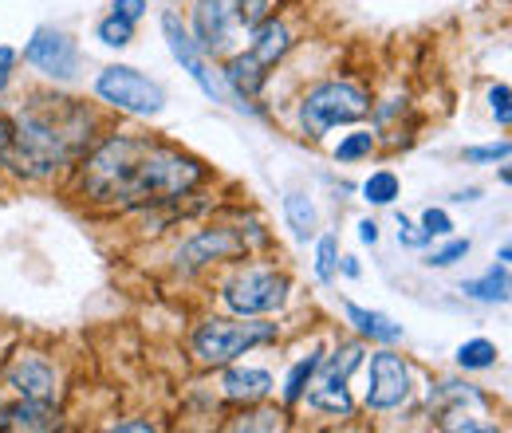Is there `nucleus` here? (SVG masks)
I'll list each match as a JSON object with an SVG mask.
<instances>
[{"instance_id":"c756f323","label":"nucleus","mask_w":512,"mask_h":433,"mask_svg":"<svg viewBox=\"0 0 512 433\" xmlns=\"http://www.w3.org/2000/svg\"><path fill=\"white\" fill-rule=\"evenodd\" d=\"M465 256H469V241H449V245L438 248L426 264H430V268H449V264H457V260H465Z\"/></svg>"},{"instance_id":"f704fd0d","label":"nucleus","mask_w":512,"mask_h":433,"mask_svg":"<svg viewBox=\"0 0 512 433\" xmlns=\"http://www.w3.org/2000/svg\"><path fill=\"white\" fill-rule=\"evenodd\" d=\"M8 146H12V123H8V119H0V162H4Z\"/></svg>"},{"instance_id":"a211bd4d","label":"nucleus","mask_w":512,"mask_h":433,"mask_svg":"<svg viewBox=\"0 0 512 433\" xmlns=\"http://www.w3.org/2000/svg\"><path fill=\"white\" fill-rule=\"evenodd\" d=\"M52 426H56L52 402L20 398L16 406H4L0 410V430H52Z\"/></svg>"},{"instance_id":"6ab92c4d","label":"nucleus","mask_w":512,"mask_h":433,"mask_svg":"<svg viewBox=\"0 0 512 433\" xmlns=\"http://www.w3.org/2000/svg\"><path fill=\"white\" fill-rule=\"evenodd\" d=\"M343 315L355 323V331L359 335H367V339H375V343H398L402 339V327L383 315V311H367L359 308V304H343Z\"/></svg>"},{"instance_id":"dca6fc26","label":"nucleus","mask_w":512,"mask_h":433,"mask_svg":"<svg viewBox=\"0 0 512 433\" xmlns=\"http://www.w3.org/2000/svg\"><path fill=\"white\" fill-rule=\"evenodd\" d=\"M221 390H225L229 402L253 406V402H264V398L272 394V374L260 371V367H233V371L225 374Z\"/></svg>"},{"instance_id":"c85d7f7f","label":"nucleus","mask_w":512,"mask_h":433,"mask_svg":"<svg viewBox=\"0 0 512 433\" xmlns=\"http://www.w3.org/2000/svg\"><path fill=\"white\" fill-rule=\"evenodd\" d=\"M453 233V221H449L446 209H426L422 213V237L434 241V237H449Z\"/></svg>"},{"instance_id":"1a4fd4ad","label":"nucleus","mask_w":512,"mask_h":433,"mask_svg":"<svg viewBox=\"0 0 512 433\" xmlns=\"http://www.w3.org/2000/svg\"><path fill=\"white\" fill-rule=\"evenodd\" d=\"M24 60L32 63L36 71L52 75V79H71L79 67V52L71 44V36L60 28H36V36L24 48Z\"/></svg>"},{"instance_id":"c9c22d12","label":"nucleus","mask_w":512,"mask_h":433,"mask_svg":"<svg viewBox=\"0 0 512 433\" xmlns=\"http://www.w3.org/2000/svg\"><path fill=\"white\" fill-rule=\"evenodd\" d=\"M359 237H363L367 245H375V241H379V225H375V221H359Z\"/></svg>"},{"instance_id":"9d476101","label":"nucleus","mask_w":512,"mask_h":433,"mask_svg":"<svg viewBox=\"0 0 512 433\" xmlns=\"http://www.w3.org/2000/svg\"><path fill=\"white\" fill-rule=\"evenodd\" d=\"M162 36H166V44H170V56L182 63V71L190 75L193 83H197L213 103H221V87H217V83H213V75L205 71L201 48L193 44L190 28L182 24V16H178V12H162Z\"/></svg>"},{"instance_id":"7c9ffc66","label":"nucleus","mask_w":512,"mask_h":433,"mask_svg":"<svg viewBox=\"0 0 512 433\" xmlns=\"http://www.w3.org/2000/svg\"><path fill=\"white\" fill-rule=\"evenodd\" d=\"M509 99H512V95H509V87H505V83H497V87L489 91V111H493V119H497L501 126H509V123H512Z\"/></svg>"},{"instance_id":"4468645a","label":"nucleus","mask_w":512,"mask_h":433,"mask_svg":"<svg viewBox=\"0 0 512 433\" xmlns=\"http://www.w3.org/2000/svg\"><path fill=\"white\" fill-rule=\"evenodd\" d=\"M245 248L241 237H233L229 229H205L201 237H193L190 245L182 248L178 260H186V268H201L209 260H225V256H237Z\"/></svg>"},{"instance_id":"a878e982","label":"nucleus","mask_w":512,"mask_h":433,"mask_svg":"<svg viewBox=\"0 0 512 433\" xmlns=\"http://www.w3.org/2000/svg\"><path fill=\"white\" fill-rule=\"evenodd\" d=\"M363 197H367L371 205H390V201L398 197V178H394L390 170H379V174H371V178L363 182Z\"/></svg>"},{"instance_id":"b1692460","label":"nucleus","mask_w":512,"mask_h":433,"mask_svg":"<svg viewBox=\"0 0 512 433\" xmlns=\"http://www.w3.org/2000/svg\"><path fill=\"white\" fill-rule=\"evenodd\" d=\"M95 36L107 44V48H127L130 40H134V20H123V16H107V20H99V28H95Z\"/></svg>"},{"instance_id":"2eb2a0df","label":"nucleus","mask_w":512,"mask_h":433,"mask_svg":"<svg viewBox=\"0 0 512 433\" xmlns=\"http://www.w3.org/2000/svg\"><path fill=\"white\" fill-rule=\"evenodd\" d=\"M225 83L237 99H256L260 87L268 83V67L256 60L253 52H237L233 60L225 63Z\"/></svg>"},{"instance_id":"e433bc0d","label":"nucleus","mask_w":512,"mask_h":433,"mask_svg":"<svg viewBox=\"0 0 512 433\" xmlns=\"http://www.w3.org/2000/svg\"><path fill=\"white\" fill-rule=\"evenodd\" d=\"M111 430H123V433H150L154 426H150V422H115Z\"/></svg>"},{"instance_id":"72a5a7b5","label":"nucleus","mask_w":512,"mask_h":433,"mask_svg":"<svg viewBox=\"0 0 512 433\" xmlns=\"http://www.w3.org/2000/svg\"><path fill=\"white\" fill-rule=\"evenodd\" d=\"M12 63H16V52H12V48H0V91H4L8 79H12Z\"/></svg>"},{"instance_id":"4be33fe9","label":"nucleus","mask_w":512,"mask_h":433,"mask_svg":"<svg viewBox=\"0 0 512 433\" xmlns=\"http://www.w3.org/2000/svg\"><path fill=\"white\" fill-rule=\"evenodd\" d=\"M457 367L461 371H489V367H497V347L489 339H469L457 347Z\"/></svg>"},{"instance_id":"2f4dec72","label":"nucleus","mask_w":512,"mask_h":433,"mask_svg":"<svg viewBox=\"0 0 512 433\" xmlns=\"http://www.w3.org/2000/svg\"><path fill=\"white\" fill-rule=\"evenodd\" d=\"M505 162L509 158V142H497V146H469L465 150V162Z\"/></svg>"},{"instance_id":"9b49d317","label":"nucleus","mask_w":512,"mask_h":433,"mask_svg":"<svg viewBox=\"0 0 512 433\" xmlns=\"http://www.w3.org/2000/svg\"><path fill=\"white\" fill-rule=\"evenodd\" d=\"M8 386L20 398H32V402H56V394H60V371L44 355H16L12 367H8Z\"/></svg>"},{"instance_id":"39448f33","label":"nucleus","mask_w":512,"mask_h":433,"mask_svg":"<svg viewBox=\"0 0 512 433\" xmlns=\"http://www.w3.org/2000/svg\"><path fill=\"white\" fill-rule=\"evenodd\" d=\"M95 95L103 103L127 111V115H158L166 107V91L150 75H142L138 67H127V63H115V67L99 71Z\"/></svg>"},{"instance_id":"7ed1b4c3","label":"nucleus","mask_w":512,"mask_h":433,"mask_svg":"<svg viewBox=\"0 0 512 433\" xmlns=\"http://www.w3.org/2000/svg\"><path fill=\"white\" fill-rule=\"evenodd\" d=\"M276 339V323H260L256 315H241V319H205L193 331V355L205 367H229L237 355L253 351L260 343Z\"/></svg>"},{"instance_id":"f257e3e1","label":"nucleus","mask_w":512,"mask_h":433,"mask_svg":"<svg viewBox=\"0 0 512 433\" xmlns=\"http://www.w3.org/2000/svg\"><path fill=\"white\" fill-rule=\"evenodd\" d=\"M201 178H205V166L190 154L154 138L115 134L87 154L79 189L99 205L138 209V205L186 197L201 186Z\"/></svg>"},{"instance_id":"ddd939ff","label":"nucleus","mask_w":512,"mask_h":433,"mask_svg":"<svg viewBox=\"0 0 512 433\" xmlns=\"http://www.w3.org/2000/svg\"><path fill=\"white\" fill-rule=\"evenodd\" d=\"M465 406H481L485 410V398L473 386H457V382H438V390H430V410L442 418L446 430H469V433L493 430L489 422H473L465 414Z\"/></svg>"},{"instance_id":"393cba45","label":"nucleus","mask_w":512,"mask_h":433,"mask_svg":"<svg viewBox=\"0 0 512 433\" xmlns=\"http://www.w3.org/2000/svg\"><path fill=\"white\" fill-rule=\"evenodd\" d=\"M371 150H375V134L371 130H355L335 146V158L339 162H359V158H371Z\"/></svg>"},{"instance_id":"cd10ccee","label":"nucleus","mask_w":512,"mask_h":433,"mask_svg":"<svg viewBox=\"0 0 512 433\" xmlns=\"http://www.w3.org/2000/svg\"><path fill=\"white\" fill-rule=\"evenodd\" d=\"M335 268H339V241L327 233V237H320V248H316V276H320L323 284H331Z\"/></svg>"},{"instance_id":"f3484780","label":"nucleus","mask_w":512,"mask_h":433,"mask_svg":"<svg viewBox=\"0 0 512 433\" xmlns=\"http://www.w3.org/2000/svg\"><path fill=\"white\" fill-rule=\"evenodd\" d=\"M288 48H292V36H288V28H284L280 20H268V16H264V20L253 28V44H249V52H253L264 67H276V63L288 56Z\"/></svg>"},{"instance_id":"20e7f679","label":"nucleus","mask_w":512,"mask_h":433,"mask_svg":"<svg viewBox=\"0 0 512 433\" xmlns=\"http://www.w3.org/2000/svg\"><path fill=\"white\" fill-rule=\"evenodd\" d=\"M371 111V99L355 83H320L300 103V123L308 138H323L331 126L359 123Z\"/></svg>"},{"instance_id":"0eeeda50","label":"nucleus","mask_w":512,"mask_h":433,"mask_svg":"<svg viewBox=\"0 0 512 433\" xmlns=\"http://www.w3.org/2000/svg\"><path fill=\"white\" fill-rule=\"evenodd\" d=\"M363 363V347H355V343H347V347H339L331 359H320V367L312 374V394H308V402L320 410V414H331V418H347L351 414V394H347V378L351 371Z\"/></svg>"},{"instance_id":"5701e85b","label":"nucleus","mask_w":512,"mask_h":433,"mask_svg":"<svg viewBox=\"0 0 512 433\" xmlns=\"http://www.w3.org/2000/svg\"><path fill=\"white\" fill-rule=\"evenodd\" d=\"M316 367H320V355H308V359H300V363L288 371V382H284V402H288V406H296V402L304 398V390H308Z\"/></svg>"},{"instance_id":"aec40b11","label":"nucleus","mask_w":512,"mask_h":433,"mask_svg":"<svg viewBox=\"0 0 512 433\" xmlns=\"http://www.w3.org/2000/svg\"><path fill=\"white\" fill-rule=\"evenodd\" d=\"M461 292L481 304H505L509 300V264H493L481 280H465Z\"/></svg>"},{"instance_id":"473e14b6","label":"nucleus","mask_w":512,"mask_h":433,"mask_svg":"<svg viewBox=\"0 0 512 433\" xmlns=\"http://www.w3.org/2000/svg\"><path fill=\"white\" fill-rule=\"evenodd\" d=\"M146 8H150L146 0H115V4H111V12H115V16H123V20H134V24L146 16Z\"/></svg>"},{"instance_id":"f8f14e48","label":"nucleus","mask_w":512,"mask_h":433,"mask_svg":"<svg viewBox=\"0 0 512 433\" xmlns=\"http://www.w3.org/2000/svg\"><path fill=\"white\" fill-rule=\"evenodd\" d=\"M233 32H237V20H233V12H229L225 0H197L193 4L190 36L201 52H209V56L225 52L229 40H233Z\"/></svg>"},{"instance_id":"412c9836","label":"nucleus","mask_w":512,"mask_h":433,"mask_svg":"<svg viewBox=\"0 0 512 433\" xmlns=\"http://www.w3.org/2000/svg\"><path fill=\"white\" fill-rule=\"evenodd\" d=\"M284 213H288V225L300 241H308L316 233V205L304 197V193H288L284 197Z\"/></svg>"},{"instance_id":"4c0bfd02","label":"nucleus","mask_w":512,"mask_h":433,"mask_svg":"<svg viewBox=\"0 0 512 433\" xmlns=\"http://www.w3.org/2000/svg\"><path fill=\"white\" fill-rule=\"evenodd\" d=\"M343 272H347V276H359V260H355V256H343Z\"/></svg>"},{"instance_id":"f03ea898","label":"nucleus","mask_w":512,"mask_h":433,"mask_svg":"<svg viewBox=\"0 0 512 433\" xmlns=\"http://www.w3.org/2000/svg\"><path fill=\"white\" fill-rule=\"evenodd\" d=\"M91 130H95V115L83 103L67 95L32 99L16 115L12 146L4 162L24 178H52L91 146Z\"/></svg>"},{"instance_id":"423d86ee","label":"nucleus","mask_w":512,"mask_h":433,"mask_svg":"<svg viewBox=\"0 0 512 433\" xmlns=\"http://www.w3.org/2000/svg\"><path fill=\"white\" fill-rule=\"evenodd\" d=\"M221 300L237 315H272L288 300V276L272 268H245L221 284Z\"/></svg>"},{"instance_id":"bb28decb","label":"nucleus","mask_w":512,"mask_h":433,"mask_svg":"<svg viewBox=\"0 0 512 433\" xmlns=\"http://www.w3.org/2000/svg\"><path fill=\"white\" fill-rule=\"evenodd\" d=\"M229 4V12H233V20H237V28H245V32H253L256 24L268 16V4L272 0H225Z\"/></svg>"},{"instance_id":"6e6552de","label":"nucleus","mask_w":512,"mask_h":433,"mask_svg":"<svg viewBox=\"0 0 512 433\" xmlns=\"http://www.w3.org/2000/svg\"><path fill=\"white\" fill-rule=\"evenodd\" d=\"M410 398V367L394 351H375L367 371V406L371 410H394Z\"/></svg>"}]
</instances>
